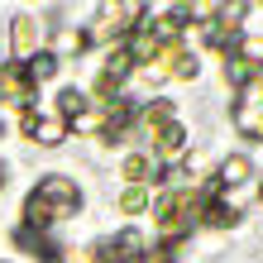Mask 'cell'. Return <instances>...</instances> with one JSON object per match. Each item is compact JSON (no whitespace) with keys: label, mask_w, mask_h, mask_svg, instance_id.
Instances as JSON below:
<instances>
[{"label":"cell","mask_w":263,"mask_h":263,"mask_svg":"<svg viewBox=\"0 0 263 263\" xmlns=\"http://www.w3.org/2000/svg\"><path fill=\"white\" fill-rule=\"evenodd\" d=\"M82 206V192H77V182L67 177H43L34 192L24 201V225L39 230V235H48L58 220H67V215Z\"/></svg>","instance_id":"obj_1"},{"label":"cell","mask_w":263,"mask_h":263,"mask_svg":"<svg viewBox=\"0 0 263 263\" xmlns=\"http://www.w3.org/2000/svg\"><path fill=\"white\" fill-rule=\"evenodd\" d=\"M24 134L34 139V144L53 148V144H63V139H67V125L58 115H24Z\"/></svg>","instance_id":"obj_2"},{"label":"cell","mask_w":263,"mask_h":263,"mask_svg":"<svg viewBox=\"0 0 263 263\" xmlns=\"http://www.w3.org/2000/svg\"><path fill=\"white\" fill-rule=\"evenodd\" d=\"M101 254H105V263H139L144 258V239H139L134 230H125V235H115Z\"/></svg>","instance_id":"obj_3"},{"label":"cell","mask_w":263,"mask_h":263,"mask_svg":"<svg viewBox=\"0 0 263 263\" xmlns=\"http://www.w3.org/2000/svg\"><path fill=\"white\" fill-rule=\"evenodd\" d=\"M129 67H134V58H129V48H125V43H120V48L105 58V72H101V96H110V91L129 77Z\"/></svg>","instance_id":"obj_4"},{"label":"cell","mask_w":263,"mask_h":263,"mask_svg":"<svg viewBox=\"0 0 263 263\" xmlns=\"http://www.w3.org/2000/svg\"><path fill=\"white\" fill-rule=\"evenodd\" d=\"M244 177H249V158H244V153H235V158H225V163H220V173H215V192H220V196H225V192H235Z\"/></svg>","instance_id":"obj_5"},{"label":"cell","mask_w":263,"mask_h":263,"mask_svg":"<svg viewBox=\"0 0 263 263\" xmlns=\"http://www.w3.org/2000/svg\"><path fill=\"white\" fill-rule=\"evenodd\" d=\"M201 220L215 225V230H225V225H235V220H239V206H230V201L215 192V196H206V206H201Z\"/></svg>","instance_id":"obj_6"},{"label":"cell","mask_w":263,"mask_h":263,"mask_svg":"<svg viewBox=\"0 0 263 263\" xmlns=\"http://www.w3.org/2000/svg\"><path fill=\"white\" fill-rule=\"evenodd\" d=\"M34 53H39V24L20 14L14 20V58H34Z\"/></svg>","instance_id":"obj_7"},{"label":"cell","mask_w":263,"mask_h":263,"mask_svg":"<svg viewBox=\"0 0 263 263\" xmlns=\"http://www.w3.org/2000/svg\"><path fill=\"white\" fill-rule=\"evenodd\" d=\"M24 77H29V82H48V77H58V53L53 48H39L34 58H29V63H24Z\"/></svg>","instance_id":"obj_8"},{"label":"cell","mask_w":263,"mask_h":263,"mask_svg":"<svg viewBox=\"0 0 263 263\" xmlns=\"http://www.w3.org/2000/svg\"><path fill=\"white\" fill-rule=\"evenodd\" d=\"M182 148H187V129H182L177 120H167V125L158 129V153H163V158H177Z\"/></svg>","instance_id":"obj_9"},{"label":"cell","mask_w":263,"mask_h":263,"mask_svg":"<svg viewBox=\"0 0 263 263\" xmlns=\"http://www.w3.org/2000/svg\"><path fill=\"white\" fill-rule=\"evenodd\" d=\"M86 115V101H82V91H63V96H58V120H63V125H77V120Z\"/></svg>","instance_id":"obj_10"},{"label":"cell","mask_w":263,"mask_h":263,"mask_svg":"<svg viewBox=\"0 0 263 263\" xmlns=\"http://www.w3.org/2000/svg\"><path fill=\"white\" fill-rule=\"evenodd\" d=\"M254 72H263V67H249V63H244V58H235V53L225 58V82H230V86H249Z\"/></svg>","instance_id":"obj_11"},{"label":"cell","mask_w":263,"mask_h":263,"mask_svg":"<svg viewBox=\"0 0 263 263\" xmlns=\"http://www.w3.org/2000/svg\"><path fill=\"white\" fill-rule=\"evenodd\" d=\"M153 173V163L144 158V153H134V158H125V182H134V187H144V177Z\"/></svg>","instance_id":"obj_12"},{"label":"cell","mask_w":263,"mask_h":263,"mask_svg":"<svg viewBox=\"0 0 263 263\" xmlns=\"http://www.w3.org/2000/svg\"><path fill=\"white\" fill-rule=\"evenodd\" d=\"M144 206H148V192L144 187H129L125 196H120V211H125V215H139Z\"/></svg>","instance_id":"obj_13"},{"label":"cell","mask_w":263,"mask_h":263,"mask_svg":"<svg viewBox=\"0 0 263 263\" xmlns=\"http://www.w3.org/2000/svg\"><path fill=\"white\" fill-rule=\"evenodd\" d=\"M167 120H173V101H158V105H148V125H153V129H163Z\"/></svg>","instance_id":"obj_14"},{"label":"cell","mask_w":263,"mask_h":263,"mask_svg":"<svg viewBox=\"0 0 263 263\" xmlns=\"http://www.w3.org/2000/svg\"><path fill=\"white\" fill-rule=\"evenodd\" d=\"M63 48H67V53H86V48H91V34H77V29H67V34H63Z\"/></svg>","instance_id":"obj_15"},{"label":"cell","mask_w":263,"mask_h":263,"mask_svg":"<svg viewBox=\"0 0 263 263\" xmlns=\"http://www.w3.org/2000/svg\"><path fill=\"white\" fill-rule=\"evenodd\" d=\"M196 72H201V67H196V58H187V53H182V63L173 67V77H182V82H192Z\"/></svg>","instance_id":"obj_16"},{"label":"cell","mask_w":263,"mask_h":263,"mask_svg":"<svg viewBox=\"0 0 263 263\" xmlns=\"http://www.w3.org/2000/svg\"><path fill=\"white\" fill-rule=\"evenodd\" d=\"M63 263H101V249H77V254H67Z\"/></svg>","instance_id":"obj_17"},{"label":"cell","mask_w":263,"mask_h":263,"mask_svg":"<svg viewBox=\"0 0 263 263\" xmlns=\"http://www.w3.org/2000/svg\"><path fill=\"white\" fill-rule=\"evenodd\" d=\"M144 258H148V263H167V254H163V249H158V254H144Z\"/></svg>","instance_id":"obj_18"},{"label":"cell","mask_w":263,"mask_h":263,"mask_svg":"<svg viewBox=\"0 0 263 263\" xmlns=\"http://www.w3.org/2000/svg\"><path fill=\"white\" fill-rule=\"evenodd\" d=\"M0 187H5V163H0Z\"/></svg>","instance_id":"obj_19"},{"label":"cell","mask_w":263,"mask_h":263,"mask_svg":"<svg viewBox=\"0 0 263 263\" xmlns=\"http://www.w3.org/2000/svg\"><path fill=\"white\" fill-rule=\"evenodd\" d=\"M43 263H63V258H43Z\"/></svg>","instance_id":"obj_20"},{"label":"cell","mask_w":263,"mask_h":263,"mask_svg":"<svg viewBox=\"0 0 263 263\" xmlns=\"http://www.w3.org/2000/svg\"><path fill=\"white\" fill-rule=\"evenodd\" d=\"M258 201H263V187H258Z\"/></svg>","instance_id":"obj_21"}]
</instances>
